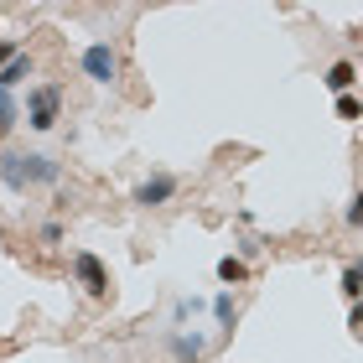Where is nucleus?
Listing matches in <instances>:
<instances>
[{
	"mask_svg": "<svg viewBox=\"0 0 363 363\" xmlns=\"http://www.w3.org/2000/svg\"><path fill=\"white\" fill-rule=\"evenodd\" d=\"M62 177V161H52L47 151H0V182L21 197L31 187H52Z\"/></svg>",
	"mask_w": 363,
	"mask_h": 363,
	"instance_id": "1",
	"label": "nucleus"
},
{
	"mask_svg": "<svg viewBox=\"0 0 363 363\" xmlns=\"http://www.w3.org/2000/svg\"><path fill=\"white\" fill-rule=\"evenodd\" d=\"M62 109H68V94H62V84H31L26 89V109H21V120H26V130H37V135H47V130H57V120H62Z\"/></svg>",
	"mask_w": 363,
	"mask_h": 363,
	"instance_id": "2",
	"label": "nucleus"
},
{
	"mask_svg": "<svg viewBox=\"0 0 363 363\" xmlns=\"http://www.w3.org/2000/svg\"><path fill=\"white\" fill-rule=\"evenodd\" d=\"M73 280L84 286V296H89V301H109V296H114L109 265H104L99 255H89V250H78V255H73Z\"/></svg>",
	"mask_w": 363,
	"mask_h": 363,
	"instance_id": "3",
	"label": "nucleus"
},
{
	"mask_svg": "<svg viewBox=\"0 0 363 363\" xmlns=\"http://www.w3.org/2000/svg\"><path fill=\"white\" fill-rule=\"evenodd\" d=\"M78 68H84V78H89V84H99V89H114V84H120V52H114L109 42H89L84 57H78Z\"/></svg>",
	"mask_w": 363,
	"mask_h": 363,
	"instance_id": "4",
	"label": "nucleus"
},
{
	"mask_svg": "<svg viewBox=\"0 0 363 363\" xmlns=\"http://www.w3.org/2000/svg\"><path fill=\"white\" fill-rule=\"evenodd\" d=\"M177 192H182V177L177 172H151L135 192H130V203H135V208H167Z\"/></svg>",
	"mask_w": 363,
	"mask_h": 363,
	"instance_id": "5",
	"label": "nucleus"
},
{
	"mask_svg": "<svg viewBox=\"0 0 363 363\" xmlns=\"http://www.w3.org/2000/svg\"><path fill=\"white\" fill-rule=\"evenodd\" d=\"M167 348H172L177 363H203L213 342H208L203 333H172V337H167Z\"/></svg>",
	"mask_w": 363,
	"mask_h": 363,
	"instance_id": "6",
	"label": "nucleus"
},
{
	"mask_svg": "<svg viewBox=\"0 0 363 363\" xmlns=\"http://www.w3.org/2000/svg\"><path fill=\"white\" fill-rule=\"evenodd\" d=\"M322 84L333 89V99H342V94H353V89H358V62H348V57H342V62H333V68L322 73Z\"/></svg>",
	"mask_w": 363,
	"mask_h": 363,
	"instance_id": "7",
	"label": "nucleus"
},
{
	"mask_svg": "<svg viewBox=\"0 0 363 363\" xmlns=\"http://www.w3.org/2000/svg\"><path fill=\"white\" fill-rule=\"evenodd\" d=\"M31 73H37V57H31V52H16L6 68H0V94H11L16 84H26Z\"/></svg>",
	"mask_w": 363,
	"mask_h": 363,
	"instance_id": "8",
	"label": "nucleus"
},
{
	"mask_svg": "<svg viewBox=\"0 0 363 363\" xmlns=\"http://www.w3.org/2000/svg\"><path fill=\"white\" fill-rule=\"evenodd\" d=\"M213 275H218V286H223V291H234V286H244V280H250V265H244L239 255H223L218 265H213Z\"/></svg>",
	"mask_w": 363,
	"mask_h": 363,
	"instance_id": "9",
	"label": "nucleus"
},
{
	"mask_svg": "<svg viewBox=\"0 0 363 363\" xmlns=\"http://www.w3.org/2000/svg\"><path fill=\"white\" fill-rule=\"evenodd\" d=\"M213 322H218V333H234V322H239L234 291H218V296H213Z\"/></svg>",
	"mask_w": 363,
	"mask_h": 363,
	"instance_id": "10",
	"label": "nucleus"
},
{
	"mask_svg": "<svg viewBox=\"0 0 363 363\" xmlns=\"http://www.w3.org/2000/svg\"><path fill=\"white\" fill-rule=\"evenodd\" d=\"M16 125H21V104H16V94H0V140H6Z\"/></svg>",
	"mask_w": 363,
	"mask_h": 363,
	"instance_id": "11",
	"label": "nucleus"
},
{
	"mask_svg": "<svg viewBox=\"0 0 363 363\" xmlns=\"http://www.w3.org/2000/svg\"><path fill=\"white\" fill-rule=\"evenodd\" d=\"M333 109H337V120H348V125H358V120H363V99H358V94H342Z\"/></svg>",
	"mask_w": 363,
	"mask_h": 363,
	"instance_id": "12",
	"label": "nucleus"
},
{
	"mask_svg": "<svg viewBox=\"0 0 363 363\" xmlns=\"http://www.w3.org/2000/svg\"><path fill=\"white\" fill-rule=\"evenodd\" d=\"M337 291L348 296V301H363V280H358V270H353V265H348V270L337 275Z\"/></svg>",
	"mask_w": 363,
	"mask_h": 363,
	"instance_id": "13",
	"label": "nucleus"
},
{
	"mask_svg": "<svg viewBox=\"0 0 363 363\" xmlns=\"http://www.w3.org/2000/svg\"><path fill=\"white\" fill-rule=\"evenodd\" d=\"M37 239L47 244V250H57V244H62V223H57V218H47V223L37 228Z\"/></svg>",
	"mask_w": 363,
	"mask_h": 363,
	"instance_id": "14",
	"label": "nucleus"
},
{
	"mask_svg": "<svg viewBox=\"0 0 363 363\" xmlns=\"http://www.w3.org/2000/svg\"><path fill=\"white\" fill-rule=\"evenodd\" d=\"M342 218H348L353 228H363V187H358V192L348 197V208H342Z\"/></svg>",
	"mask_w": 363,
	"mask_h": 363,
	"instance_id": "15",
	"label": "nucleus"
},
{
	"mask_svg": "<svg viewBox=\"0 0 363 363\" xmlns=\"http://www.w3.org/2000/svg\"><path fill=\"white\" fill-rule=\"evenodd\" d=\"M16 52H21V42H16V37H0V68H6Z\"/></svg>",
	"mask_w": 363,
	"mask_h": 363,
	"instance_id": "16",
	"label": "nucleus"
},
{
	"mask_svg": "<svg viewBox=\"0 0 363 363\" xmlns=\"http://www.w3.org/2000/svg\"><path fill=\"white\" fill-rule=\"evenodd\" d=\"M348 327H353V333H363V301H353V311H348Z\"/></svg>",
	"mask_w": 363,
	"mask_h": 363,
	"instance_id": "17",
	"label": "nucleus"
},
{
	"mask_svg": "<svg viewBox=\"0 0 363 363\" xmlns=\"http://www.w3.org/2000/svg\"><path fill=\"white\" fill-rule=\"evenodd\" d=\"M353 270H358V280H363V259H358V265H353Z\"/></svg>",
	"mask_w": 363,
	"mask_h": 363,
	"instance_id": "18",
	"label": "nucleus"
}]
</instances>
